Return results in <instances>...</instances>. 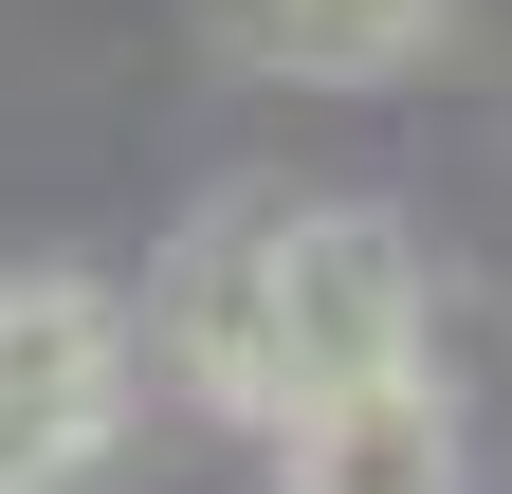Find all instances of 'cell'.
Listing matches in <instances>:
<instances>
[{
  "label": "cell",
  "instance_id": "cell-1",
  "mask_svg": "<svg viewBox=\"0 0 512 494\" xmlns=\"http://www.w3.org/2000/svg\"><path fill=\"white\" fill-rule=\"evenodd\" d=\"M128 403H147V312L74 257H0V494L110 476Z\"/></svg>",
  "mask_w": 512,
  "mask_h": 494
},
{
  "label": "cell",
  "instance_id": "cell-2",
  "mask_svg": "<svg viewBox=\"0 0 512 494\" xmlns=\"http://www.w3.org/2000/svg\"><path fill=\"white\" fill-rule=\"evenodd\" d=\"M275 421L366 385V366H421V238L384 202H275Z\"/></svg>",
  "mask_w": 512,
  "mask_h": 494
},
{
  "label": "cell",
  "instance_id": "cell-3",
  "mask_svg": "<svg viewBox=\"0 0 512 494\" xmlns=\"http://www.w3.org/2000/svg\"><path fill=\"white\" fill-rule=\"evenodd\" d=\"M275 440V494H476V421L439 366H366V385L256 421Z\"/></svg>",
  "mask_w": 512,
  "mask_h": 494
},
{
  "label": "cell",
  "instance_id": "cell-4",
  "mask_svg": "<svg viewBox=\"0 0 512 494\" xmlns=\"http://www.w3.org/2000/svg\"><path fill=\"white\" fill-rule=\"evenodd\" d=\"M458 19L476 0H202V37L275 92H403L458 55Z\"/></svg>",
  "mask_w": 512,
  "mask_h": 494
}]
</instances>
